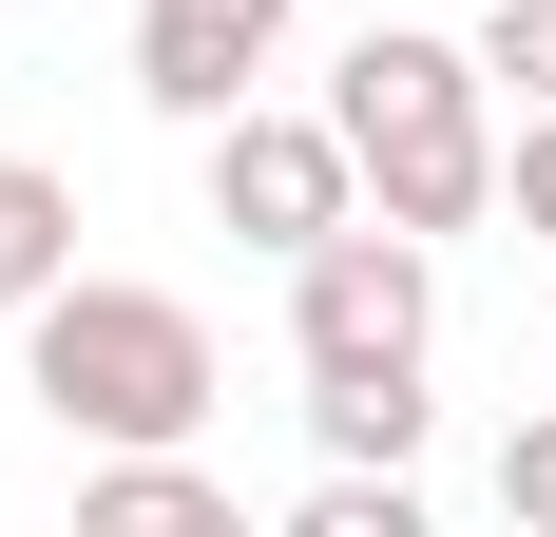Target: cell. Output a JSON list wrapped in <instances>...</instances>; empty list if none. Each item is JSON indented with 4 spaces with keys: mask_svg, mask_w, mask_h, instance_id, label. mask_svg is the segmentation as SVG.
<instances>
[{
    "mask_svg": "<svg viewBox=\"0 0 556 537\" xmlns=\"http://www.w3.org/2000/svg\"><path fill=\"white\" fill-rule=\"evenodd\" d=\"M20 403H39L77 461L97 441H192L230 403V346L192 288H135V268H77V288H39L20 308Z\"/></svg>",
    "mask_w": 556,
    "mask_h": 537,
    "instance_id": "obj_1",
    "label": "cell"
},
{
    "mask_svg": "<svg viewBox=\"0 0 556 537\" xmlns=\"http://www.w3.org/2000/svg\"><path fill=\"white\" fill-rule=\"evenodd\" d=\"M327 115H345V154H365V212H403V230H480L500 212V77H480V39L365 20L327 58Z\"/></svg>",
    "mask_w": 556,
    "mask_h": 537,
    "instance_id": "obj_2",
    "label": "cell"
},
{
    "mask_svg": "<svg viewBox=\"0 0 556 537\" xmlns=\"http://www.w3.org/2000/svg\"><path fill=\"white\" fill-rule=\"evenodd\" d=\"M442 365V230L345 212L327 250H288V384H422Z\"/></svg>",
    "mask_w": 556,
    "mask_h": 537,
    "instance_id": "obj_3",
    "label": "cell"
},
{
    "mask_svg": "<svg viewBox=\"0 0 556 537\" xmlns=\"http://www.w3.org/2000/svg\"><path fill=\"white\" fill-rule=\"evenodd\" d=\"M192 173H212V230H230V250H327V230L345 212H365V154H345V115L327 97H307V115H288V97H250V115H212V135H192Z\"/></svg>",
    "mask_w": 556,
    "mask_h": 537,
    "instance_id": "obj_4",
    "label": "cell"
},
{
    "mask_svg": "<svg viewBox=\"0 0 556 537\" xmlns=\"http://www.w3.org/2000/svg\"><path fill=\"white\" fill-rule=\"evenodd\" d=\"M288 58V0H135V97L173 115V135H212V115L269 97Z\"/></svg>",
    "mask_w": 556,
    "mask_h": 537,
    "instance_id": "obj_5",
    "label": "cell"
},
{
    "mask_svg": "<svg viewBox=\"0 0 556 537\" xmlns=\"http://www.w3.org/2000/svg\"><path fill=\"white\" fill-rule=\"evenodd\" d=\"M77 537H230V480L192 441H97L77 461Z\"/></svg>",
    "mask_w": 556,
    "mask_h": 537,
    "instance_id": "obj_6",
    "label": "cell"
},
{
    "mask_svg": "<svg viewBox=\"0 0 556 537\" xmlns=\"http://www.w3.org/2000/svg\"><path fill=\"white\" fill-rule=\"evenodd\" d=\"M39 288H77V173L0 135V326L39 308Z\"/></svg>",
    "mask_w": 556,
    "mask_h": 537,
    "instance_id": "obj_7",
    "label": "cell"
},
{
    "mask_svg": "<svg viewBox=\"0 0 556 537\" xmlns=\"http://www.w3.org/2000/svg\"><path fill=\"white\" fill-rule=\"evenodd\" d=\"M422 423H442V384H307V441L327 461H422Z\"/></svg>",
    "mask_w": 556,
    "mask_h": 537,
    "instance_id": "obj_8",
    "label": "cell"
},
{
    "mask_svg": "<svg viewBox=\"0 0 556 537\" xmlns=\"http://www.w3.org/2000/svg\"><path fill=\"white\" fill-rule=\"evenodd\" d=\"M288 537H422V480L403 461H327V480L288 499Z\"/></svg>",
    "mask_w": 556,
    "mask_h": 537,
    "instance_id": "obj_9",
    "label": "cell"
},
{
    "mask_svg": "<svg viewBox=\"0 0 556 537\" xmlns=\"http://www.w3.org/2000/svg\"><path fill=\"white\" fill-rule=\"evenodd\" d=\"M480 77H500V115L556 97V0H480Z\"/></svg>",
    "mask_w": 556,
    "mask_h": 537,
    "instance_id": "obj_10",
    "label": "cell"
},
{
    "mask_svg": "<svg viewBox=\"0 0 556 537\" xmlns=\"http://www.w3.org/2000/svg\"><path fill=\"white\" fill-rule=\"evenodd\" d=\"M500 212L556 250V97H518V115H500Z\"/></svg>",
    "mask_w": 556,
    "mask_h": 537,
    "instance_id": "obj_11",
    "label": "cell"
},
{
    "mask_svg": "<svg viewBox=\"0 0 556 537\" xmlns=\"http://www.w3.org/2000/svg\"><path fill=\"white\" fill-rule=\"evenodd\" d=\"M500 519H518V537H556V403L500 441Z\"/></svg>",
    "mask_w": 556,
    "mask_h": 537,
    "instance_id": "obj_12",
    "label": "cell"
}]
</instances>
